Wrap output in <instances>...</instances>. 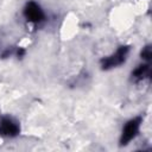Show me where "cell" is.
Here are the masks:
<instances>
[{
	"instance_id": "obj_4",
	"label": "cell",
	"mask_w": 152,
	"mask_h": 152,
	"mask_svg": "<svg viewBox=\"0 0 152 152\" xmlns=\"http://www.w3.org/2000/svg\"><path fill=\"white\" fill-rule=\"evenodd\" d=\"M20 132L19 125L10 116H2L0 119V135L5 137H17Z\"/></svg>"
},
{
	"instance_id": "obj_5",
	"label": "cell",
	"mask_w": 152,
	"mask_h": 152,
	"mask_svg": "<svg viewBox=\"0 0 152 152\" xmlns=\"http://www.w3.org/2000/svg\"><path fill=\"white\" fill-rule=\"evenodd\" d=\"M151 75V68L148 63H144V64H139L133 71H132V80L134 82H141L146 78H148Z\"/></svg>"
},
{
	"instance_id": "obj_2",
	"label": "cell",
	"mask_w": 152,
	"mask_h": 152,
	"mask_svg": "<svg viewBox=\"0 0 152 152\" xmlns=\"http://www.w3.org/2000/svg\"><path fill=\"white\" fill-rule=\"evenodd\" d=\"M141 122H142V118L141 116H135V118L128 120L125 124V126L122 128L121 137H120V145L125 146L137 137V134L140 129Z\"/></svg>"
},
{
	"instance_id": "obj_6",
	"label": "cell",
	"mask_w": 152,
	"mask_h": 152,
	"mask_svg": "<svg viewBox=\"0 0 152 152\" xmlns=\"http://www.w3.org/2000/svg\"><path fill=\"white\" fill-rule=\"evenodd\" d=\"M140 56H141V58H142L144 61L148 62V61L151 59V57H152L151 45H146L145 48H142V50H141V52H140Z\"/></svg>"
},
{
	"instance_id": "obj_1",
	"label": "cell",
	"mask_w": 152,
	"mask_h": 152,
	"mask_svg": "<svg viewBox=\"0 0 152 152\" xmlns=\"http://www.w3.org/2000/svg\"><path fill=\"white\" fill-rule=\"evenodd\" d=\"M129 45H121L116 49L115 52H113L112 55L104 57L101 59L100 64H101V69L102 70H109V69H113V68H116L119 65H121L127 56H128V52H129Z\"/></svg>"
},
{
	"instance_id": "obj_3",
	"label": "cell",
	"mask_w": 152,
	"mask_h": 152,
	"mask_svg": "<svg viewBox=\"0 0 152 152\" xmlns=\"http://www.w3.org/2000/svg\"><path fill=\"white\" fill-rule=\"evenodd\" d=\"M24 17L30 23L39 24L45 19V13L37 2L28 1L24 7Z\"/></svg>"
},
{
	"instance_id": "obj_7",
	"label": "cell",
	"mask_w": 152,
	"mask_h": 152,
	"mask_svg": "<svg viewBox=\"0 0 152 152\" xmlns=\"http://www.w3.org/2000/svg\"><path fill=\"white\" fill-rule=\"evenodd\" d=\"M24 53H25V50H24L23 48H19V49H18V51H17L18 57H23V56H24Z\"/></svg>"
}]
</instances>
